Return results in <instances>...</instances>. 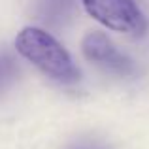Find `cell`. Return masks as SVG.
Instances as JSON below:
<instances>
[{"instance_id": "obj_3", "label": "cell", "mask_w": 149, "mask_h": 149, "mask_svg": "<svg viewBox=\"0 0 149 149\" xmlns=\"http://www.w3.org/2000/svg\"><path fill=\"white\" fill-rule=\"evenodd\" d=\"M83 55L87 61L95 62L102 70L115 76H130L134 74V64L128 57L115 49V45L102 32H91L83 40Z\"/></svg>"}, {"instance_id": "obj_4", "label": "cell", "mask_w": 149, "mask_h": 149, "mask_svg": "<svg viewBox=\"0 0 149 149\" xmlns=\"http://www.w3.org/2000/svg\"><path fill=\"white\" fill-rule=\"evenodd\" d=\"M74 0H40V17L44 23L57 26L70 15Z\"/></svg>"}, {"instance_id": "obj_2", "label": "cell", "mask_w": 149, "mask_h": 149, "mask_svg": "<svg viewBox=\"0 0 149 149\" xmlns=\"http://www.w3.org/2000/svg\"><path fill=\"white\" fill-rule=\"evenodd\" d=\"M91 17L117 32L142 34L146 19L132 0H81Z\"/></svg>"}, {"instance_id": "obj_5", "label": "cell", "mask_w": 149, "mask_h": 149, "mask_svg": "<svg viewBox=\"0 0 149 149\" xmlns=\"http://www.w3.org/2000/svg\"><path fill=\"white\" fill-rule=\"evenodd\" d=\"M17 62L8 51H0V91L8 87L17 76Z\"/></svg>"}, {"instance_id": "obj_1", "label": "cell", "mask_w": 149, "mask_h": 149, "mask_svg": "<svg viewBox=\"0 0 149 149\" xmlns=\"http://www.w3.org/2000/svg\"><path fill=\"white\" fill-rule=\"evenodd\" d=\"M15 47L19 55L30 61L51 79L62 85L79 81V70L76 68L68 51L45 30L34 26L23 29L15 38Z\"/></svg>"}]
</instances>
